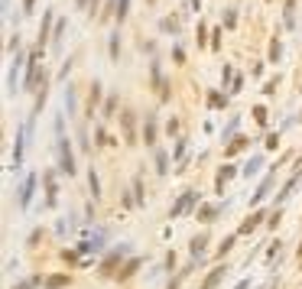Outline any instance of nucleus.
Masks as SVG:
<instances>
[{
	"label": "nucleus",
	"mask_w": 302,
	"mask_h": 289,
	"mask_svg": "<svg viewBox=\"0 0 302 289\" xmlns=\"http://www.w3.org/2000/svg\"><path fill=\"white\" fill-rule=\"evenodd\" d=\"M153 156H156V176H169V153L156 146V153H153Z\"/></svg>",
	"instance_id": "f3484780"
},
{
	"label": "nucleus",
	"mask_w": 302,
	"mask_h": 289,
	"mask_svg": "<svg viewBox=\"0 0 302 289\" xmlns=\"http://www.w3.org/2000/svg\"><path fill=\"white\" fill-rule=\"evenodd\" d=\"M224 276H227V267H215V270H211V273H208L205 279H202V286H198V289H215V286H218V283H221Z\"/></svg>",
	"instance_id": "ddd939ff"
},
{
	"label": "nucleus",
	"mask_w": 302,
	"mask_h": 289,
	"mask_svg": "<svg viewBox=\"0 0 302 289\" xmlns=\"http://www.w3.org/2000/svg\"><path fill=\"white\" fill-rule=\"evenodd\" d=\"M276 250H280V241H273V244L267 247V260H273V257H276Z\"/></svg>",
	"instance_id": "72a5a7b5"
},
{
	"label": "nucleus",
	"mask_w": 302,
	"mask_h": 289,
	"mask_svg": "<svg viewBox=\"0 0 302 289\" xmlns=\"http://www.w3.org/2000/svg\"><path fill=\"white\" fill-rule=\"evenodd\" d=\"M23 65V52H16V59L10 62V72H7V97H16V75H20Z\"/></svg>",
	"instance_id": "6e6552de"
},
{
	"label": "nucleus",
	"mask_w": 302,
	"mask_h": 289,
	"mask_svg": "<svg viewBox=\"0 0 302 289\" xmlns=\"http://www.w3.org/2000/svg\"><path fill=\"white\" fill-rule=\"evenodd\" d=\"M244 146H247V140H244V137H238L234 143H231V146H227V153H240Z\"/></svg>",
	"instance_id": "c756f323"
},
{
	"label": "nucleus",
	"mask_w": 302,
	"mask_h": 289,
	"mask_svg": "<svg viewBox=\"0 0 302 289\" xmlns=\"http://www.w3.org/2000/svg\"><path fill=\"white\" fill-rule=\"evenodd\" d=\"M127 10H130V0H120V3H117V20H124Z\"/></svg>",
	"instance_id": "2f4dec72"
},
{
	"label": "nucleus",
	"mask_w": 302,
	"mask_h": 289,
	"mask_svg": "<svg viewBox=\"0 0 302 289\" xmlns=\"http://www.w3.org/2000/svg\"><path fill=\"white\" fill-rule=\"evenodd\" d=\"M185 150H189V140H179V143H175V150H173V160H182Z\"/></svg>",
	"instance_id": "cd10ccee"
},
{
	"label": "nucleus",
	"mask_w": 302,
	"mask_h": 289,
	"mask_svg": "<svg viewBox=\"0 0 302 289\" xmlns=\"http://www.w3.org/2000/svg\"><path fill=\"white\" fill-rule=\"evenodd\" d=\"M39 241H43V227H36V231H32V234H30V241H26V247H30V250H32V247L39 244Z\"/></svg>",
	"instance_id": "c85d7f7f"
},
{
	"label": "nucleus",
	"mask_w": 302,
	"mask_h": 289,
	"mask_svg": "<svg viewBox=\"0 0 302 289\" xmlns=\"http://www.w3.org/2000/svg\"><path fill=\"white\" fill-rule=\"evenodd\" d=\"M234 172H238L234 166H221V169H218V179H215V189H218V192H224V182L234 176Z\"/></svg>",
	"instance_id": "6ab92c4d"
},
{
	"label": "nucleus",
	"mask_w": 302,
	"mask_h": 289,
	"mask_svg": "<svg viewBox=\"0 0 302 289\" xmlns=\"http://www.w3.org/2000/svg\"><path fill=\"white\" fill-rule=\"evenodd\" d=\"M26 137H30V124L16 127V140H13V172L23 166V153H26Z\"/></svg>",
	"instance_id": "423d86ee"
},
{
	"label": "nucleus",
	"mask_w": 302,
	"mask_h": 289,
	"mask_svg": "<svg viewBox=\"0 0 302 289\" xmlns=\"http://www.w3.org/2000/svg\"><path fill=\"white\" fill-rule=\"evenodd\" d=\"M65 286H72V276L68 273H52V276H46L43 289H65Z\"/></svg>",
	"instance_id": "f8f14e48"
},
{
	"label": "nucleus",
	"mask_w": 302,
	"mask_h": 289,
	"mask_svg": "<svg viewBox=\"0 0 302 289\" xmlns=\"http://www.w3.org/2000/svg\"><path fill=\"white\" fill-rule=\"evenodd\" d=\"M114 104H117V91H111V97H108V104H104V114H114Z\"/></svg>",
	"instance_id": "7c9ffc66"
},
{
	"label": "nucleus",
	"mask_w": 302,
	"mask_h": 289,
	"mask_svg": "<svg viewBox=\"0 0 302 289\" xmlns=\"http://www.w3.org/2000/svg\"><path fill=\"white\" fill-rule=\"evenodd\" d=\"M227 81H231V65H224V68H221V85H227Z\"/></svg>",
	"instance_id": "c9c22d12"
},
{
	"label": "nucleus",
	"mask_w": 302,
	"mask_h": 289,
	"mask_svg": "<svg viewBox=\"0 0 302 289\" xmlns=\"http://www.w3.org/2000/svg\"><path fill=\"white\" fill-rule=\"evenodd\" d=\"M276 146H280V133H273V137L267 140V150H276Z\"/></svg>",
	"instance_id": "f704fd0d"
},
{
	"label": "nucleus",
	"mask_w": 302,
	"mask_h": 289,
	"mask_svg": "<svg viewBox=\"0 0 302 289\" xmlns=\"http://www.w3.org/2000/svg\"><path fill=\"white\" fill-rule=\"evenodd\" d=\"M234 289H250V276H247V279H240V283H238Z\"/></svg>",
	"instance_id": "4c0bfd02"
},
{
	"label": "nucleus",
	"mask_w": 302,
	"mask_h": 289,
	"mask_svg": "<svg viewBox=\"0 0 302 289\" xmlns=\"http://www.w3.org/2000/svg\"><path fill=\"white\" fill-rule=\"evenodd\" d=\"M260 166H263V156L257 153V156H250V160H247V166H244V172H240V176H247V179H250V176H257Z\"/></svg>",
	"instance_id": "aec40b11"
},
{
	"label": "nucleus",
	"mask_w": 302,
	"mask_h": 289,
	"mask_svg": "<svg viewBox=\"0 0 302 289\" xmlns=\"http://www.w3.org/2000/svg\"><path fill=\"white\" fill-rule=\"evenodd\" d=\"M124 130H127V143H133V114L124 111Z\"/></svg>",
	"instance_id": "b1692460"
},
{
	"label": "nucleus",
	"mask_w": 302,
	"mask_h": 289,
	"mask_svg": "<svg viewBox=\"0 0 302 289\" xmlns=\"http://www.w3.org/2000/svg\"><path fill=\"white\" fill-rule=\"evenodd\" d=\"M166 270H169V273L175 270V250H169V254H166Z\"/></svg>",
	"instance_id": "473e14b6"
},
{
	"label": "nucleus",
	"mask_w": 302,
	"mask_h": 289,
	"mask_svg": "<svg viewBox=\"0 0 302 289\" xmlns=\"http://www.w3.org/2000/svg\"><path fill=\"white\" fill-rule=\"evenodd\" d=\"M143 140H146V146L150 150H156V117H146V124H143Z\"/></svg>",
	"instance_id": "2eb2a0df"
},
{
	"label": "nucleus",
	"mask_w": 302,
	"mask_h": 289,
	"mask_svg": "<svg viewBox=\"0 0 302 289\" xmlns=\"http://www.w3.org/2000/svg\"><path fill=\"white\" fill-rule=\"evenodd\" d=\"M78 7H88V0H78Z\"/></svg>",
	"instance_id": "ea45409f"
},
{
	"label": "nucleus",
	"mask_w": 302,
	"mask_h": 289,
	"mask_svg": "<svg viewBox=\"0 0 302 289\" xmlns=\"http://www.w3.org/2000/svg\"><path fill=\"white\" fill-rule=\"evenodd\" d=\"M43 185H46V208H55L59 205V189H55L52 172H43Z\"/></svg>",
	"instance_id": "1a4fd4ad"
},
{
	"label": "nucleus",
	"mask_w": 302,
	"mask_h": 289,
	"mask_svg": "<svg viewBox=\"0 0 302 289\" xmlns=\"http://www.w3.org/2000/svg\"><path fill=\"white\" fill-rule=\"evenodd\" d=\"M218 214H221V205H202L198 208V225H211Z\"/></svg>",
	"instance_id": "4468645a"
},
{
	"label": "nucleus",
	"mask_w": 302,
	"mask_h": 289,
	"mask_svg": "<svg viewBox=\"0 0 302 289\" xmlns=\"http://www.w3.org/2000/svg\"><path fill=\"white\" fill-rule=\"evenodd\" d=\"M143 267V257H133V260H127L124 267H120V273H117V279L120 283H127V279H133V273Z\"/></svg>",
	"instance_id": "9b49d317"
},
{
	"label": "nucleus",
	"mask_w": 302,
	"mask_h": 289,
	"mask_svg": "<svg viewBox=\"0 0 302 289\" xmlns=\"http://www.w3.org/2000/svg\"><path fill=\"white\" fill-rule=\"evenodd\" d=\"M111 59H120V32H111Z\"/></svg>",
	"instance_id": "5701e85b"
},
{
	"label": "nucleus",
	"mask_w": 302,
	"mask_h": 289,
	"mask_svg": "<svg viewBox=\"0 0 302 289\" xmlns=\"http://www.w3.org/2000/svg\"><path fill=\"white\" fill-rule=\"evenodd\" d=\"M238 231H234V234H227L224 237V241H221V244H218V250H215V257L218 260H221V257H227V254H231V250H234V244H238Z\"/></svg>",
	"instance_id": "dca6fc26"
},
{
	"label": "nucleus",
	"mask_w": 302,
	"mask_h": 289,
	"mask_svg": "<svg viewBox=\"0 0 302 289\" xmlns=\"http://www.w3.org/2000/svg\"><path fill=\"white\" fill-rule=\"evenodd\" d=\"M189 270H192V267H185L182 273H175V279H169V283H166V289H179V286H182V279H185V273H189Z\"/></svg>",
	"instance_id": "bb28decb"
},
{
	"label": "nucleus",
	"mask_w": 302,
	"mask_h": 289,
	"mask_svg": "<svg viewBox=\"0 0 302 289\" xmlns=\"http://www.w3.org/2000/svg\"><path fill=\"white\" fill-rule=\"evenodd\" d=\"M62 101H65V107H68V111L75 114V88H72V85L65 88V97H62Z\"/></svg>",
	"instance_id": "393cba45"
},
{
	"label": "nucleus",
	"mask_w": 302,
	"mask_h": 289,
	"mask_svg": "<svg viewBox=\"0 0 302 289\" xmlns=\"http://www.w3.org/2000/svg\"><path fill=\"white\" fill-rule=\"evenodd\" d=\"M49 23H52V10L43 13V23H39V43H46V32H49Z\"/></svg>",
	"instance_id": "4be33fe9"
},
{
	"label": "nucleus",
	"mask_w": 302,
	"mask_h": 289,
	"mask_svg": "<svg viewBox=\"0 0 302 289\" xmlns=\"http://www.w3.org/2000/svg\"><path fill=\"white\" fill-rule=\"evenodd\" d=\"M88 189H91V198H95V202H101V179H97L95 166L88 169Z\"/></svg>",
	"instance_id": "a211bd4d"
},
{
	"label": "nucleus",
	"mask_w": 302,
	"mask_h": 289,
	"mask_svg": "<svg viewBox=\"0 0 302 289\" xmlns=\"http://www.w3.org/2000/svg\"><path fill=\"white\" fill-rule=\"evenodd\" d=\"M59 257H62L65 263H78V260H81V254H78V247H75V250H62Z\"/></svg>",
	"instance_id": "a878e982"
},
{
	"label": "nucleus",
	"mask_w": 302,
	"mask_h": 289,
	"mask_svg": "<svg viewBox=\"0 0 302 289\" xmlns=\"http://www.w3.org/2000/svg\"><path fill=\"white\" fill-rule=\"evenodd\" d=\"M23 7H26V13H32V7H36V0H26Z\"/></svg>",
	"instance_id": "58836bf2"
},
{
	"label": "nucleus",
	"mask_w": 302,
	"mask_h": 289,
	"mask_svg": "<svg viewBox=\"0 0 302 289\" xmlns=\"http://www.w3.org/2000/svg\"><path fill=\"white\" fill-rule=\"evenodd\" d=\"M65 227H68V218H62V221L55 225V234H65Z\"/></svg>",
	"instance_id": "e433bc0d"
},
{
	"label": "nucleus",
	"mask_w": 302,
	"mask_h": 289,
	"mask_svg": "<svg viewBox=\"0 0 302 289\" xmlns=\"http://www.w3.org/2000/svg\"><path fill=\"white\" fill-rule=\"evenodd\" d=\"M36 182H39V176H36V172H30V176H26V179L20 182V189H16V202H20V208H23V211H26V208H30V202H32Z\"/></svg>",
	"instance_id": "20e7f679"
},
{
	"label": "nucleus",
	"mask_w": 302,
	"mask_h": 289,
	"mask_svg": "<svg viewBox=\"0 0 302 289\" xmlns=\"http://www.w3.org/2000/svg\"><path fill=\"white\" fill-rule=\"evenodd\" d=\"M208 241H211V237H208V231H202V234H195L192 241H189V250H192V260H195V263H202V260H205Z\"/></svg>",
	"instance_id": "0eeeda50"
},
{
	"label": "nucleus",
	"mask_w": 302,
	"mask_h": 289,
	"mask_svg": "<svg viewBox=\"0 0 302 289\" xmlns=\"http://www.w3.org/2000/svg\"><path fill=\"white\" fill-rule=\"evenodd\" d=\"M267 218H270V208H257V211H254V214H247V218L240 221L238 234H240V237H244V234H254V231H257V227L263 225Z\"/></svg>",
	"instance_id": "39448f33"
},
{
	"label": "nucleus",
	"mask_w": 302,
	"mask_h": 289,
	"mask_svg": "<svg viewBox=\"0 0 302 289\" xmlns=\"http://www.w3.org/2000/svg\"><path fill=\"white\" fill-rule=\"evenodd\" d=\"M130 254V244H117V247H111V254L104 260H101V267H97V273L104 279H117L120 267H124V257Z\"/></svg>",
	"instance_id": "f257e3e1"
},
{
	"label": "nucleus",
	"mask_w": 302,
	"mask_h": 289,
	"mask_svg": "<svg viewBox=\"0 0 302 289\" xmlns=\"http://www.w3.org/2000/svg\"><path fill=\"white\" fill-rule=\"evenodd\" d=\"M195 205H202V195L195 192V189H185L179 198H175V205L169 208V218H182V214H189L195 208Z\"/></svg>",
	"instance_id": "f03ea898"
},
{
	"label": "nucleus",
	"mask_w": 302,
	"mask_h": 289,
	"mask_svg": "<svg viewBox=\"0 0 302 289\" xmlns=\"http://www.w3.org/2000/svg\"><path fill=\"white\" fill-rule=\"evenodd\" d=\"M59 140V172L62 176H75V153H72V140H65V137H55Z\"/></svg>",
	"instance_id": "7ed1b4c3"
},
{
	"label": "nucleus",
	"mask_w": 302,
	"mask_h": 289,
	"mask_svg": "<svg viewBox=\"0 0 302 289\" xmlns=\"http://www.w3.org/2000/svg\"><path fill=\"white\" fill-rule=\"evenodd\" d=\"M273 176H276V166H273V169L267 172V179H263V182L257 185V192H254V198H250V205H260L263 198H267V195H270V189H273Z\"/></svg>",
	"instance_id": "9d476101"
},
{
	"label": "nucleus",
	"mask_w": 302,
	"mask_h": 289,
	"mask_svg": "<svg viewBox=\"0 0 302 289\" xmlns=\"http://www.w3.org/2000/svg\"><path fill=\"white\" fill-rule=\"evenodd\" d=\"M133 198H137V205H146V192H143V182H140V176L133 179Z\"/></svg>",
	"instance_id": "412c9836"
},
{
	"label": "nucleus",
	"mask_w": 302,
	"mask_h": 289,
	"mask_svg": "<svg viewBox=\"0 0 302 289\" xmlns=\"http://www.w3.org/2000/svg\"><path fill=\"white\" fill-rule=\"evenodd\" d=\"M299 260H302V241H299Z\"/></svg>",
	"instance_id": "a19ab883"
}]
</instances>
